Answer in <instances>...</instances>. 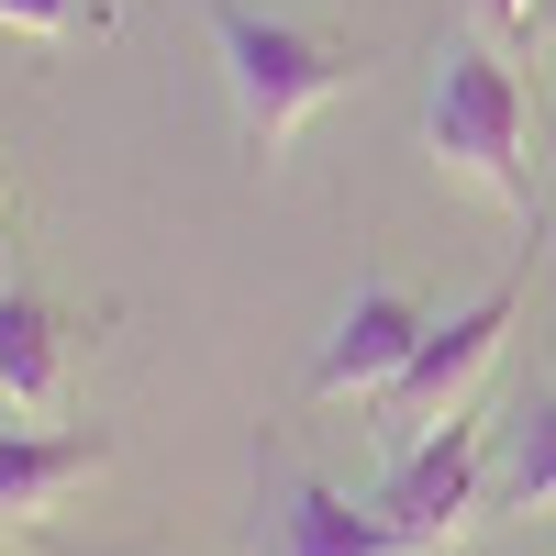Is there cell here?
I'll return each instance as SVG.
<instances>
[{
    "label": "cell",
    "mask_w": 556,
    "mask_h": 556,
    "mask_svg": "<svg viewBox=\"0 0 556 556\" xmlns=\"http://www.w3.org/2000/svg\"><path fill=\"white\" fill-rule=\"evenodd\" d=\"M212 45H223V78H235V123H245V156H278L290 134L356 78V45L312 34L290 12H256V0H212Z\"/></svg>",
    "instance_id": "1"
},
{
    "label": "cell",
    "mask_w": 556,
    "mask_h": 556,
    "mask_svg": "<svg viewBox=\"0 0 556 556\" xmlns=\"http://www.w3.org/2000/svg\"><path fill=\"white\" fill-rule=\"evenodd\" d=\"M424 146L434 167H456L468 190H490L513 223H534V178H523V78L490 45H445L434 101H424Z\"/></svg>",
    "instance_id": "2"
},
{
    "label": "cell",
    "mask_w": 556,
    "mask_h": 556,
    "mask_svg": "<svg viewBox=\"0 0 556 556\" xmlns=\"http://www.w3.org/2000/svg\"><path fill=\"white\" fill-rule=\"evenodd\" d=\"M513 312H523V278H490L468 312H445L434 334L412 345V367L379 390V445H390V456L424 445V434H445V424H468V401H479V379H490L501 334H513Z\"/></svg>",
    "instance_id": "3"
},
{
    "label": "cell",
    "mask_w": 556,
    "mask_h": 556,
    "mask_svg": "<svg viewBox=\"0 0 556 556\" xmlns=\"http://www.w3.org/2000/svg\"><path fill=\"white\" fill-rule=\"evenodd\" d=\"M434 334V312L412 301V290H390V278H367V290L334 312V334H323V356H312V401H379L401 367H412V345Z\"/></svg>",
    "instance_id": "4"
},
{
    "label": "cell",
    "mask_w": 556,
    "mask_h": 556,
    "mask_svg": "<svg viewBox=\"0 0 556 556\" xmlns=\"http://www.w3.org/2000/svg\"><path fill=\"white\" fill-rule=\"evenodd\" d=\"M379 513L445 556L456 523L479 513V434H468V424H445V434H424V445H401V456H390V479H379Z\"/></svg>",
    "instance_id": "5"
},
{
    "label": "cell",
    "mask_w": 556,
    "mask_h": 556,
    "mask_svg": "<svg viewBox=\"0 0 556 556\" xmlns=\"http://www.w3.org/2000/svg\"><path fill=\"white\" fill-rule=\"evenodd\" d=\"M278 556H434L424 534H401L379 501H345L323 479H278Z\"/></svg>",
    "instance_id": "6"
},
{
    "label": "cell",
    "mask_w": 556,
    "mask_h": 556,
    "mask_svg": "<svg viewBox=\"0 0 556 556\" xmlns=\"http://www.w3.org/2000/svg\"><path fill=\"white\" fill-rule=\"evenodd\" d=\"M112 456V434H34V424H0V523H45L56 501Z\"/></svg>",
    "instance_id": "7"
},
{
    "label": "cell",
    "mask_w": 556,
    "mask_h": 556,
    "mask_svg": "<svg viewBox=\"0 0 556 556\" xmlns=\"http://www.w3.org/2000/svg\"><path fill=\"white\" fill-rule=\"evenodd\" d=\"M0 401L34 412V424L67 401V323L34 290H0Z\"/></svg>",
    "instance_id": "8"
},
{
    "label": "cell",
    "mask_w": 556,
    "mask_h": 556,
    "mask_svg": "<svg viewBox=\"0 0 556 556\" xmlns=\"http://www.w3.org/2000/svg\"><path fill=\"white\" fill-rule=\"evenodd\" d=\"M501 501L513 513H556V401H523L513 456H501Z\"/></svg>",
    "instance_id": "9"
},
{
    "label": "cell",
    "mask_w": 556,
    "mask_h": 556,
    "mask_svg": "<svg viewBox=\"0 0 556 556\" xmlns=\"http://www.w3.org/2000/svg\"><path fill=\"white\" fill-rule=\"evenodd\" d=\"M0 23H12V34H34V45H56V34L78 23V0H0Z\"/></svg>",
    "instance_id": "10"
},
{
    "label": "cell",
    "mask_w": 556,
    "mask_h": 556,
    "mask_svg": "<svg viewBox=\"0 0 556 556\" xmlns=\"http://www.w3.org/2000/svg\"><path fill=\"white\" fill-rule=\"evenodd\" d=\"M468 12H479L490 34H534V0H468Z\"/></svg>",
    "instance_id": "11"
},
{
    "label": "cell",
    "mask_w": 556,
    "mask_h": 556,
    "mask_svg": "<svg viewBox=\"0 0 556 556\" xmlns=\"http://www.w3.org/2000/svg\"><path fill=\"white\" fill-rule=\"evenodd\" d=\"M0 245H12V167H0Z\"/></svg>",
    "instance_id": "12"
}]
</instances>
